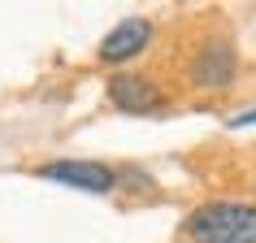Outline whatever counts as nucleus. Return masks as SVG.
<instances>
[{
  "label": "nucleus",
  "mask_w": 256,
  "mask_h": 243,
  "mask_svg": "<svg viewBox=\"0 0 256 243\" xmlns=\"http://www.w3.org/2000/svg\"><path fill=\"white\" fill-rule=\"evenodd\" d=\"M191 243H256V204L248 200H208L182 222Z\"/></svg>",
  "instance_id": "nucleus-1"
},
{
  "label": "nucleus",
  "mask_w": 256,
  "mask_h": 243,
  "mask_svg": "<svg viewBox=\"0 0 256 243\" xmlns=\"http://www.w3.org/2000/svg\"><path fill=\"white\" fill-rule=\"evenodd\" d=\"M108 104L118 108V113H130V118H144V113H161L165 108V96L161 87L144 74H113L108 78Z\"/></svg>",
  "instance_id": "nucleus-2"
},
{
  "label": "nucleus",
  "mask_w": 256,
  "mask_h": 243,
  "mask_svg": "<svg viewBox=\"0 0 256 243\" xmlns=\"http://www.w3.org/2000/svg\"><path fill=\"white\" fill-rule=\"evenodd\" d=\"M35 174L48 178V182H66L74 191H92V196H108V191L118 187V174L100 161H48Z\"/></svg>",
  "instance_id": "nucleus-3"
},
{
  "label": "nucleus",
  "mask_w": 256,
  "mask_h": 243,
  "mask_svg": "<svg viewBox=\"0 0 256 243\" xmlns=\"http://www.w3.org/2000/svg\"><path fill=\"white\" fill-rule=\"evenodd\" d=\"M148 40H152V22H148V18H122L118 26L100 40L96 56H100L104 66H122V61H130V56L144 52Z\"/></svg>",
  "instance_id": "nucleus-4"
},
{
  "label": "nucleus",
  "mask_w": 256,
  "mask_h": 243,
  "mask_svg": "<svg viewBox=\"0 0 256 243\" xmlns=\"http://www.w3.org/2000/svg\"><path fill=\"white\" fill-rule=\"evenodd\" d=\"M234 70H239V56H234V48H230L226 40L204 44L200 52L191 56V82H196V87H213V92H222V87L234 82Z\"/></svg>",
  "instance_id": "nucleus-5"
},
{
  "label": "nucleus",
  "mask_w": 256,
  "mask_h": 243,
  "mask_svg": "<svg viewBox=\"0 0 256 243\" xmlns=\"http://www.w3.org/2000/svg\"><path fill=\"white\" fill-rule=\"evenodd\" d=\"M230 126H234V130H239V126H256V108H248V113H234V118H226Z\"/></svg>",
  "instance_id": "nucleus-6"
}]
</instances>
